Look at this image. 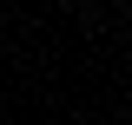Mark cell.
<instances>
[{"instance_id": "1", "label": "cell", "mask_w": 132, "mask_h": 125, "mask_svg": "<svg viewBox=\"0 0 132 125\" xmlns=\"http://www.w3.org/2000/svg\"><path fill=\"white\" fill-rule=\"evenodd\" d=\"M79 7H93V0H79Z\"/></svg>"}]
</instances>
